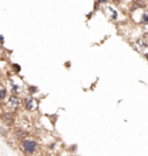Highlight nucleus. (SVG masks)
<instances>
[{
    "label": "nucleus",
    "instance_id": "1",
    "mask_svg": "<svg viewBox=\"0 0 148 156\" xmlns=\"http://www.w3.org/2000/svg\"><path fill=\"white\" fill-rule=\"evenodd\" d=\"M19 148H20L21 153L24 154L25 156H34L40 150V143L36 139L29 137V138L22 140L21 142H19Z\"/></svg>",
    "mask_w": 148,
    "mask_h": 156
},
{
    "label": "nucleus",
    "instance_id": "20",
    "mask_svg": "<svg viewBox=\"0 0 148 156\" xmlns=\"http://www.w3.org/2000/svg\"><path fill=\"white\" fill-rule=\"evenodd\" d=\"M65 66H66V67H71V62H68V61H67V62H66V65H65Z\"/></svg>",
    "mask_w": 148,
    "mask_h": 156
},
{
    "label": "nucleus",
    "instance_id": "17",
    "mask_svg": "<svg viewBox=\"0 0 148 156\" xmlns=\"http://www.w3.org/2000/svg\"><path fill=\"white\" fill-rule=\"evenodd\" d=\"M68 150H70V151H75V150H76V145L71 146V148H68Z\"/></svg>",
    "mask_w": 148,
    "mask_h": 156
},
{
    "label": "nucleus",
    "instance_id": "19",
    "mask_svg": "<svg viewBox=\"0 0 148 156\" xmlns=\"http://www.w3.org/2000/svg\"><path fill=\"white\" fill-rule=\"evenodd\" d=\"M142 56H143V58H145V59H146L147 61H148V52H146V53H143Z\"/></svg>",
    "mask_w": 148,
    "mask_h": 156
},
{
    "label": "nucleus",
    "instance_id": "6",
    "mask_svg": "<svg viewBox=\"0 0 148 156\" xmlns=\"http://www.w3.org/2000/svg\"><path fill=\"white\" fill-rule=\"evenodd\" d=\"M11 134H12V138L15 140V141H19L21 142L22 140L29 138V131H27L23 127H20V126H15L13 127V130L11 131Z\"/></svg>",
    "mask_w": 148,
    "mask_h": 156
},
{
    "label": "nucleus",
    "instance_id": "14",
    "mask_svg": "<svg viewBox=\"0 0 148 156\" xmlns=\"http://www.w3.org/2000/svg\"><path fill=\"white\" fill-rule=\"evenodd\" d=\"M97 11H100V3L95 1L94 3V9H93V12H97Z\"/></svg>",
    "mask_w": 148,
    "mask_h": 156
},
{
    "label": "nucleus",
    "instance_id": "18",
    "mask_svg": "<svg viewBox=\"0 0 148 156\" xmlns=\"http://www.w3.org/2000/svg\"><path fill=\"white\" fill-rule=\"evenodd\" d=\"M4 43H5V37L3 35H0V44L4 45Z\"/></svg>",
    "mask_w": 148,
    "mask_h": 156
},
{
    "label": "nucleus",
    "instance_id": "3",
    "mask_svg": "<svg viewBox=\"0 0 148 156\" xmlns=\"http://www.w3.org/2000/svg\"><path fill=\"white\" fill-rule=\"evenodd\" d=\"M131 44H132V48L140 54L146 53V51L148 50V41L146 38H143L142 36L134 38V41Z\"/></svg>",
    "mask_w": 148,
    "mask_h": 156
},
{
    "label": "nucleus",
    "instance_id": "11",
    "mask_svg": "<svg viewBox=\"0 0 148 156\" xmlns=\"http://www.w3.org/2000/svg\"><path fill=\"white\" fill-rule=\"evenodd\" d=\"M27 91H28V94H29V96H34V95H36V94L40 91V89H38V87H36V86L29 84L28 88H27Z\"/></svg>",
    "mask_w": 148,
    "mask_h": 156
},
{
    "label": "nucleus",
    "instance_id": "5",
    "mask_svg": "<svg viewBox=\"0 0 148 156\" xmlns=\"http://www.w3.org/2000/svg\"><path fill=\"white\" fill-rule=\"evenodd\" d=\"M22 106L27 111H29V112H34L38 108V102H37V100L34 96H29L28 95V96L23 97V100H22Z\"/></svg>",
    "mask_w": 148,
    "mask_h": 156
},
{
    "label": "nucleus",
    "instance_id": "8",
    "mask_svg": "<svg viewBox=\"0 0 148 156\" xmlns=\"http://www.w3.org/2000/svg\"><path fill=\"white\" fill-rule=\"evenodd\" d=\"M138 24L141 27H148V8L140 11Z\"/></svg>",
    "mask_w": 148,
    "mask_h": 156
},
{
    "label": "nucleus",
    "instance_id": "7",
    "mask_svg": "<svg viewBox=\"0 0 148 156\" xmlns=\"http://www.w3.org/2000/svg\"><path fill=\"white\" fill-rule=\"evenodd\" d=\"M8 83H9V92H11V95H16L19 96L20 94H22L23 91V87L15 83L13 80H8Z\"/></svg>",
    "mask_w": 148,
    "mask_h": 156
},
{
    "label": "nucleus",
    "instance_id": "16",
    "mask_svg": "<svg viewBox=\"0 0 148 156\" xmlns=\"http://www.w3.org/2000/svg\"><path fill=\"white\" fill-rule=\"evenodd\" d=\"M94 14H95V12H93V11H92V12H89V13L87 14V19H88V20H90V19L93 17V15H94Z\"/></svg>",
    "mask_w": 148,
    "mask_h": 156
},
{
    "label": "nucleus",
    "instance_id": "4",
    "mask_svg": "<svg viewBox=\"0 0 148 156\" xmlns=\"http://www.w3.org/2000/svg\"><path fill=\"white\" fill-rule=\"evenodd\" d=\"M15 120H16L15 112L6 110L0 114V121H1V125H4V126H6V127H12L15 124Z\"/></svg>",
    "mask_w": 148,
    "mask_h": 156
},
{
    "label": "nucleus",
    "instance_id": "9",
    "mask_svg": "<svg viewBox=\"0 0 148 156\" xmlns=\"http://www.w3.org/2000/svg\"><path fill=\"white\" fill-rule=\"evenodd\" d=\"M8 90H7V88H5V87H0V103H3V102H5V100H7L8 98Z\"/></svg>",
    "mask_w": 148,
    "mask_h": 156
},
{
    "label": "nucleus",
    "instance_id": "10",
    "mask_svg": "<svg viewBox=\"0 0 148 156\" xmlns=\"http://www.w3.org/2000/svg\"><path fill=\"white\" fill-rule=\"evenodd\" d=\"M9 134H11L9 130L6 126H4V125H0V135H1L5 140H7L9 138Z\"/></svg>",
    "mask_w": 148,
    "mask_h": 156
},
{
    "label": "nucleus",
    "instance_id": "2",
    "mask_svg": "<svg viewBox=\"0 0 148 156\" xmlns=\"http://www.w3.org/2000/svg\"><path fill=\"white\" fill-rule=\"evenodd\" d=\"M21 105H22V100L16 95H9L5 104L7 111H12V112L17 111Z\"/></svg>",
    "mask_w": 148,
    "mask_h": 156
},
{
    "label": "nucleus",
    "instance_id": "15",
    "mask_svg": "<svg viewBox=\"0 0 148 156\" xmlns=\"http://www.w3.org/2000/svg\"><path fill=\"white\" fill-rule=\"evenodd\" d=\"M56 146H57V142H56V141H52V142H50V143L48 145L49 149H51V150H52V149H54V148H56Z\"/></svg>",
    "mask_w": 148,
    "mask_h": 156
},
{
    "label": "nucleus",
    "instance_id": "12",
    "mask_svg": "<svg viewBox=\"0 0 148 156\" xmlns=\"http://www.w3.org/2000/svg\"><path fill=\"white\" fill-rule=\"evenodd\" d=\"M108 9L111 12V16H110V19H111L112 21H117V20H118V12H117L113 7H108Z\"/></svg>",
    "mask_w": 148,
    "mask_h": 156
},
{
    "label": "nucleus",
    "instance_id": "13",
    "mask_svg": "<svg viewBox=\"0 0 148 156\" xmlns=\"http://www.w3.org/2000/svg\"><path fill=\"white\" fill-rule=\"evenodd\" d=\"M12 70H13L14 74H20L21 71H22V67L19 64H16V62H13V64H12Z\"/></svg>",
    "mask_w": 148,
    "mask_h": 156
}]
</instances>
